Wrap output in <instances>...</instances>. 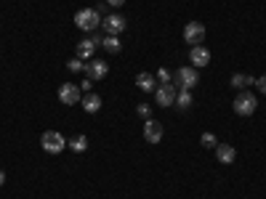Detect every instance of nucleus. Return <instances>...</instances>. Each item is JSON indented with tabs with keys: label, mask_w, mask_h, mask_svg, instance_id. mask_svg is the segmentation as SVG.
Returning <instances> with one entry per match:
<instances>
[{
	"label": "nucleus",
	"mask_w": 266,
	"mask_h": 199,
	"mask_svg": "<svg viewBox=\"0 0 266 199\" xmlns=\"http://www.w3.org/2000/svg\"><path fill=\"white\" fill-rule=\"evenodd\" d=\"M59 101H61V104H67V106L77 104V101H80V88L72 85V83H64V85L59 88Z\"/></svg>",
	"instance_id": "10"
},
{
	"label": "nucleus",
	"mask_w": 266,
	"mask_h": 199,
	"mask_svg": "<svg viewBox=\"0 0 266 199\" xmlns=\"http://www.w3.org/2000/svg\"><path fill=\"white\" fill-rule=\"evenodd\" d=\"M69 72H85V61L83 58H69Z\"/></svg>",
	"instance_id": "21"
},
{
	"label": "nucleus",
	"mask_w": 266,
	"mask_h": 199,
	"mask_svg": "<svg viewBox=\"0 0 266 199\" xmlns=\"http://www.w3.org/2000/svg\"><path fill=\"white\" fill-rule=\"evenodd\" d=\"M91 85H93V80H83V83H80V90H88V93H91Z\"/></svg>",
	"instance_id": "25"
},
{
	"label": "nucleus",
	"mask_w": 266,
	"mask_h": 199,
	"mask_svg": "<svg viewBox=\"0 0 266 199\" xmlns=\"http://www.w3.org/2000/svg\"><path fill=\"white\" fill-rule=\"evenodd\" d=\"M136 112H138V117L149 120V104H138V106H136Z\"/></svg>",
	"instance_id": "22"
},
{
	"label": "nucleus",
	"mask_w": 266,
	"mask_h": 199,
	"mask_svg": "<svg viewBox=\"0 0 266 199\" xmlns=\"http://www.w3.org/2000/svg\"><path fill=\"white\" fill-rule=\"evenodd\" d=\"M144 138H147V144H160L163 141V125L157 120H147L144 122Z\"/></svg>",
	"instance_id": "9"
},
{
	"label": "nucleus",
	"mask_w": 266,
	"mask_h": 199,
	"mask_svg": "<svg viewBox=\"0 0 266 199\" xmlns=\"http://www.w3.org/2000/svg\"><path fill=\"white\" fill-rule=\"evenodd\" d=\"M184 40L189 45H202V40H205V24L200 22H189L184 27Z\"/></svg>",
	"instance_id": "8"
},
{
	"label": "nucleus",
	"mask_w": 266,
	"mask_h": 199,
	"mask_svg": "<svg viewBox=\"0 0 266 199\" xmlns=\"http://www.w3.org/2000/svg\"><path fill=\"white\" fill-rule=\"evenodd\" d=\"M250 83H256V80L247 77V74H234V77H232V88H237V90H242V88L250 85Z\"/></svg>",
	"instance_id": "19"
},
{
	"label": "nucleus",
	"mask_w": 266,
	"mask_h": 199,
	"mask_svg": "<svg viewBox=\"0 0 266 199\" xmlns=\"http://www.w3.org/2000/svg\"><path fill=\"white\" fill-rule=\"evenodd\" d=\"M136 85L141 88L144 93H154V90H157L154 88V74H149V72H138L136 74Z\"/></svg>",
	"instance_id": "14"
},
{
	"label": "nucleus",
	"mask_w": 266,
	"mask_h": 199,
	"mask_svg": "<svg viewBox=\"0 0 266 199\" xmlns=\"http://www.w3.org/2000/svg\"><path fill=\"white\" fill-rule=\"evenodd\" d=\"M176 96H179V90L173 83H163L157 90H154V101H157V106H173L176 104Z\"/></svg>",
	"instance_id": "5"
},
{
	"label": "nucleus",
	"mask_w": 266,
	"mask_h": 199,
	"mask_svg": "<svg viewBox=\"0 0 266 199\" xmlns=\"http://www.w3.org/2000/svg\"><path fill=\"white\" fill-rule=\"evenodd\" d=\"M234 112H237L240 117H250L256 112V106H258V98L253 93H237V98H234Z\"/></svg>",
	"instance_id": "4"
},
{
	"label": "nucleus",
	"mask_w": 266,
	"mask_h": 199,
	"mask_svg": "<svg viewBox=\"0 0 266 199\" xmlns=\"http://www.w3.org/2000/svg\"><path fill=\"white\" fill-rule=\"evenodd\" d=\"M200 141H202V146H205V149H216V146H218V141H216L213 133H202Z\"/></svg>",
	"instance_id": "20"
},
{
	"label": "nucleus",
	"mask_w": 266,
	"mask_h": 199,
	"mask_svg": "<svg viewBox=\"0 0 266 199\" xmlns=\"http://www.w3.org/2000/svg\"><path fill=\"white\" fill-rule=\"evenodd\" d=\"M69 149L77 151V154H83V151L88 149V138H85V135H75V138L69 141Z\"/></svg>",
	"instance_id": "17"
},
{
	"label": "nucleus",
	"mask_w": 266,
	"mask_h": 199,
	"mask_svg": "<svg viewBox=\"0 0 266 199\" xmlns=\"http://www.w3.org/2000/svg\"><path fill=\"white\" fill-rule=\"evenodd\" d=\"M176 88H181V90H192V88H197V83H200V74H197V69L194 67H181V69H176Z\"/></svg>",
	"instance_id": "3"
},
{
	"label": "nucleus",
	"mask_w": 266,
	"mask_h": 199,
	"mask_svg": "<svg viewBox=\"0 0 266 199\" xmlns=\"http://www.w3.org/2000/svg\"><path fill=\"white\" fill-rule=\"evenodd\" d=\"M40 146L48 151V154H61V151L67 149V141H64V135L56 133V130H45L40 135Z\"/></svg>",
	"instance_id": "1"
},
{
	"label": "nucleus",
	"mask_w": 266,
	"mask_h": 199,
	"mask_svg": "<svg viewBox=\"0 0 266 199\" xmlns=\"http://www.w3.org/2000/svg\"><path fill=\"white\" fill-rule=\"evenodd\" d=\"M80 104H83V109H85L88 114H93V112L101 109V98H99L96 93H88L85 98H80Z\"/></svg>",
	"instance_id": "15"
},
{
	"label": "nucleus",
	"mask_w": 266,
	"mask_h": 199,
	"mask_svg": "<svg viewBox=\"0 0 266 199\" xmlns=\"http://www.w3.org/2000/svg\"><path fill=\"white\" fill-rule=\"evenodd\" d=\"M189 61H192V67H194V69L208 67V64H210V51H208V48H202V45H192V51H189Z\"/></svg>",
	"instance_id": "11"
},
{
	"label": "nucleus",
	"mask_w": 266,
	"mask_h": 199,
	"mask_svg": "<svg viewBox=\"0 0 266 199\" xmlns=\"http://www.w3.org/2000/svg\"><path fill=\"white\" fill-rule=\"evenodd\" d=\"M216 160L221 165H232L234 160H237V151H234L232 144H218L216 146Z\"/></svg>",
	"instance_id": "13"
},
{
	"label": "nucleus",
	"mask_w": 266,
	"mask_h": 199,
	"mask_svg": "<svg viewBox=\"0 0 266 199\" xmlns=\"http://www.w3.org/2000/svg\"><path fill=\"white\" fill-rule=\"evenodd\" d=\"M101 45H104V51H107V53H120V48H122V45H120V40H117L115 35H107V37H101Z\"/></svg>",
	"instance_id": "16"
},
{
	"label": "nucleus",
	"mask_w": 266,
	"mask_h": 199,
	"mask_svg": "<svg viewBox=\"0 0 266 199\" xmlns=\"http://www.w3.org/2000/svg\"><path fill=\"white\" fill-rule=\"evenodd\" d=\"M3 183H6V173H3V170H0V186H3Z\"/></svg>",
	"instance_id": "27"
},
{
	"label": "nucleus",
	"mask_w": 266,
	"mask_h": 199,
	"mask_svg": "<svg viewBox=\"0 0 266 199\" xmlns=\"http://www.w3.org/2000/svg\"><path fill=\"white\" fill-rule=\"evenodd\" d=\"M96 45L99 43H93L91 37H85V40H80V43H77V58H83V61H91L93 56H96Z\"/></svg>",
	"instance_id": "12"
},
{
	"label": "nucleus",
	"mask_w": 266,
	"mask_h": 199,
	"mask_svg": "<svg viewBox=\"0 0 266 199\" xmlns=\"http://www.w3.org/2000/svg\"><path fill=\"white\" fill-rule=\"evenodd\" d=\"M107 74H109V64H107L104 58H91V61H85V77H88V80L96 83V80H104Z\"/></svg>",
	"instance_id": "6"
},
{
	"label": "nucleus",
	"mask_w": 266,
	"mask_h": 199,
	"mask_svg": "<svg viewBox=\"0 0 266 199\" xmlns=\"http://www.w3.org/2000/svg\"><path fill=\"white\" fill-rule=\"evenodd\" d=\"M107 3H109V6H112V8H120V6L125 3V0H107Z\"/></svg>",
	"instance_id": "26"
},
{
	"label": "nucleus",
	"mask_w": 266,
	"mask_h": 199,
	"mask_svg": "<svg viewBox=\"0 0 266 199\" xmlns=\"http://www.w3.org/2000/svg\"><path fill=\"white\" fill-rule=\"evenodd\" d=\"M157 77H160L163 83H170V72H168V69H160V72H157Z\"/></svg>",
	"instance_id": "24"
},
{
	"label": "nucleus",
	"mask_w": 266,
	"mask_h": 199,
	"mask_svg": "<svg viewBox=\"0 0 266 199\" xmlns=\"http://www.w3.org/2000/svg\"><path fill=\"white\" fill-rule=\"evenodd\" d=\"M101 27H104L107 35H115V37H117L120 32H125V27H128V19L120 16V13H109V16L101 19Z\"/></svg>",
	"instance_id": "7"
},
{
	"label": "nucleus",
	"mask_w": 266,
	"mask_h": 199,
	"mask_svg": "<svg viewBox=\"0 0 266 199\" xmlns=\"http://www.w3.org/2000/svg\"><path fill=\"white\" fill-rule=\"evenodd\" d=\"M256 88L261 90V93H266V74H263V77H258V80H256Z\"/></svg>",
	"instance_id": "23"
},
{
	"label": "nucleus",
	"mask_w": 266,
	"mask_h": 199,
	"mask_svg": "<svg viewBox=\"0 0 266 199\" xmlns=\"http://www.w3.org/2000/svg\"><path fill=\"white\" fill-rule=\"evenodd\" d=\"M75 24L80 29H85V32H93L96 27H101V16H99V11H93V8H83V11L75 13Z\"/></svg>",
	"instance_id": "2"
},
{
	"label": "nucleus",
	"mask_w": 266,
	"mask_h": 199,
	"mask_svg": "<svg viewBox=\"0 0 266 199\" xmlns=\"http://www.w3.org/2000/svg\"><path fill=\"white\" fill-rule=\"evenodd\" d=\"M176 106H181V109H189V106H192V90H179Z\"/></svg>",
	"instance_id": "18"
}]
</instances>
